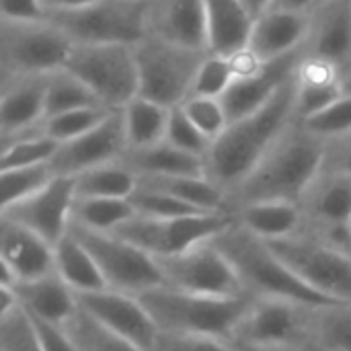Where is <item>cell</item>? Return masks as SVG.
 <instances>
[{
  "label": "cell",
  "instance_id": "cell-27",
  "mask_svg": "<svg viewBox=\"0 0 351 351\" xmlns=\"http://www.w3.org/2000/svg\"><path fill=\"white\" fill-rule=\"evenodd\" d=\"M53 271L76 296L107 290L97 259L72 230L56 245Z\"/></svg>",
  "mask_w": 351,
  "mask_h": 351
},
{
  "label": "cell",
  "instance_id": "cell-33",
  "mask_svg": "<svg viewBox=\"0 0 351 351\" xmlns=\"http://www.w3.org/2000/svg\"><path fill=\"white\" fill-rule=\"evenodd\" d=\"M99 105L103 103L97 99V95L66 68L47 74L45 117H53V115L84 109V107H99Z\"/></svg>",
  "mask_w": 351,
  "mask_h": 351
},
{
  "label": "cell",
  "instance_id": "cell-18",
  "mask_svg": "<svg viewBox=\"0 0 351 351\" xmlns=\"http://www.w3.org/2000/svg\"><path fill=\"white\" fill-rule=\"evenodd\" d=\"M56 247L29 228L0 220V286H19L53 274Z\"/></svg>",
  "mask_w": 351,
  "mask_h": 351
},
{
  "label": "cell",
  "instance_id": "cell-14",
  "mask_svg": "<svg viewBox=\"0 0 351 351\" xmlns=\"http://www.w3.org/2000/svg\"><path fill=\"white\" fill-rule=\"evenodd\" d=\"M300 208L304 232L351 251V175L325 167Z\"/></svg>",
  "mask_w": 351,
  "mask_h": 351
},
{
  "label": "cell",
  "instance_id": "cell-47",
  "mask_svg": "<svg viewBox=\"0 0 351 351\" xmlns=\"http://www.w3.org/2000/svg\"><path fill=\"white\" fill-rule=\"evenodd\" d=\"M0 19L43 21L47 19V10L43 0H0Z\"/></svg>",
  "mask_w": 351,
  "mask_h": 351
},
{
  "label": "cell",
  "instance_id": "cell-2",
  "mask_svg": "<svg viewBox=\"0 0 351 351\" xmlns=\"http://www.w3.org/2000/svg\"><path fill=\"white\" fill-rule=\"evenodd\" d=\"M327 162V144L294 119L253 173L230 193V208L253 202L300 204Z\"/></svg>",
  "mask_w": 351,
  "mask_h": 351
},
{
  "label": "cell",
  "instance_id": "cell-55",
  "mask_svg": "<svg viewBox=\"0 0 351 351\" xmlns=\"http://www.w3.org/2000/svg\"><path fill=\"white\" fill-rule=\"evenodd\" d=\"M321 2H327V0H317V4H321Z\"/></svg>",
  "mask_w": 351,
  "mask_h": 351
},
{
  "label": "cell",
  "instance_id": "cell-6",
  "mask_svg": "<svg viewBox=\"0 0 351 351\" xmlns=\"http://www.w3.org/2000/svg\"><path fill=\"white\" fill-rule=\"evenodd\" d=\"M74 47L70 35L53 21L0 19L2 76L51 74L62 70Z\"/></svg>",
  "mask_w": 351,
  "mask_h": 351
},
{
  "label": "cell",
  "instance_id": "cell-10",
  "mask_svg": "<svg viewBox=\"0 0 351 351\" xmlns=\"http://www.w3.org/2000/svg\"><path fill=\"white\" fill-rule=\"evenodd\" d=\"M311 306L253 298L230 341L247 351H302L313 341Z\"/></svg>",
  "mask_w": 351,
  "mask_h": 351
},
{
  "label": "cell",
  "instance_id": "cell-5",
  "mask_svg": "<svg viewBox=\"0 0 351 351\" xmlns=\"http://www.w3.org/2000/svg\"><path fill=\"white\" fill-rule=\"evenodd\" d=\"M140 97L156 101L169 109L183 105L189 95L197 70L208 51L177 45L154 35H146L134 45Z\"/></svg>",
  "mask_w": 351,
  "mask_h": 351
},
{
  "label": "cell",
  "instance_id": "cell-44",
  "mask_svg": "<svg viewBox=\"0 0 351 351\" xmlns=\"http://www.w3.org/2000/svg\"><path fill=\"white\" fill-rule=\"evenodd\" d=\"M343 95V82L333 84H300L296 82V119L304 121Z\"/></svg>",
  "mask_w": 351,
  "mask_h": 351
},
{
  "label": "cell",
  "instance_id": "cell-52",
  "mask_svg": "<svg viewBox=\"0 0 351 351\" xmlns=\"http://www.w3.org/2000/svg\"><path fill=\"white\" fill-rule=\"evenodd\" d=\"M241 2H243L245 8L253 14V19H257L259 14H263V12L271 6L274 0H241Z\"/></svg>",
  "mask_w": 351,
  "mask_h": 351
},
{
  "label": "cell",
  "instance_id": "cell-32",
  "mask_svg": "<svg viewBox=\"0 0 351 351\" xmlns=\"http://www.w3.org/2000/svg\"><path fill=\"white\" fill-rule=\"evenodd\" d=\"M136 216L132 199H109V197H78L74 206V226L113 234L130 218Z\"/></svg>",
  "mask_w": 351,
  "mask_h": 351
},
{
  "label": "cell",
  "instance_id": "cell-22",
  "mask_svg": "<svg viewBox=\"0 0 351 351\" xmlns=\"http://www.w3.org/2000/svg\"><path fill=\"white\" fill-rule=\"evenodd\" d=\"M313 23L311 12L267 8L255 19L249 49L265 64L282 60L304 47Z\"/></svg>",
  "mask_w": 351,
  "mask_h": 351
},
{
  "label": "cell",
  "instance_id": "cell-39",
  "mask_svg": "<svg viewBox=\"0 0 351 351\" xmlns=\"http://www.w3.org/2000/svg\"><path fill=\"white\" fill-rule=\"evenodd\" d=\"M132 204L136 208V214L146 216V218H181V216H193V214H206L160 189L148 187V185H138L136 193L132 195Z\"/></svg>",
  "mask_w": 351,
  "mask_h": 351
},
{
  "label": "cell",
  "instance_id": "cell-21",
  "mask_svg": "<svg viewBox=\"0 0 351 351\" xmlns=\"http://www.w3.org/2000/svg\"><path fill=\"white\" fill-rule=\"evenodd\" d=\"M47 74L2 76L0 140L35 130L45 119Z\"/></svg>",
  "mask_w": 351,
  "mask_h": 351
},
{
  "label": "cell",
  "instance_id": "cell-48",
  "mask_svg": "<svg viewBox=\"0 0 351 351\" xmlns=\"http://www.w3.org/2000/svg\"><path fill=\"white\" fill-rule=\"evenodd\" d=\"M228 60H230V66H232V72H234V80L251 78V76L259 74L265 68V62H261L249 47L237 51Z\"/></svg>",
  "mask_w": 351,
  "mask_h": 351
},
{
  "label": "cell",
  "instance_id": "cell-30",
  "mask_svg": "<svg viewBox=\"0 0 351 351\" xmlns=\"http://www.w3.org/2000/svg\"><path fill=\"white\" fill-rule=\"evenodd\" d=\"M76 195L78 197H109V199H132L140 185V177L121 160L101 165L78 177Z\"/></svg>",
  "mask_w": 351,
  "mask_h": 351
},
{
  "label": "cell",
  "instance_id": "cell-25",
  "mask_svg": "<svg viewBox=\"0 0 351 351\" xmlns=\"http://www.w3.org/2000/svg\"><path fill=\"white\" fill-rule=\"evenodd\" d=\"M237 224L265 243H278L304 232V214L294 202H253L237 206Z\"/></svg>",
  "mask_w": 351,
  "mask_h": 351
},
{
  "label": "cell",
  "instance_id": "cell-24",
  "mask_svg": "<svg viewBox=\"0 0 351 351\" xmlns=\"http://www.w3.org/2000/svg\"><path fill=\"white\" fill-rule=\"evenodd\" d=\"M208 53L230 58L249 47L255 19L241 0H204Z\"/></svg>",
  "mask_w": 351,
  "mask_h": 351
},
{
  "label": "cell",
  "instance_id": "cell-19",
  "mask_svg": "<svg viewBox=\"0 0 351 351\" xmlns=\"http://www.w3.org/2000/svg\"><path fill=\"white\" fill-rule=\"evenodd\" d=\"M302 53L331 62L341 80L351 74V0H327L313 8Z\"/></svg>",
  "mask_w": 351,
  "mask_h": 351
},
{
  "label": "cell",
  "instance_id": "cell-45",
  "mask_svg": "<svg viewBox=\"0 0 351 351\" xmlns=\"http://www.w3.org/2000/svg\"><path fill=\"white\" fill-rule=\"evenodd\" d=\"M156 351H245L230 339L195 335H160Z\"/></svg>",
  "mask_w": 351,
  "mask_h": 351
},
{
  "label": "cell",
  "instance_id": "cell-15",
  "mask_svg": "<svg viewBox=\"0 0 351 351\" xmlns=\"http://www.w3.org/2000/svg\"><path fill=\"white\" fill-rule=\"evenodd\" d=\"M76 199L78 195L74 177L56 175L33 197L0 212V218L29 228L56 247L72 228Z\"/></svg>",
  "mask_w": 351,
  "mask_h": 351
},
{
  "label": "cell",
  "instance_id": "cell-8",
  "mask_svg": "<svg viewBox=\"0 0 351 351\" xmlns=\"http://www.w3.org/2000/svg\"><path fill=\"white\" fill-rule=\"evenodd\" d=\"M64 68L78 76L109 109H123L140 93L134 45L74 43Z\"/></svg>",
  "mask_w": 351,
  "mask_h": 351
},
{
  "label": "cell",
  "instance_id": "cell-40",
  "mask_svg": "<svg viewBox=\"0 0 351 351\" xmlns=\"http://www.w3.org/2000/svg\"><path fill=\"white\" fill-rule=\"evenodd\" d=\"M181 107L187 113V117L195 123V128L212 142H216L230 125V117L222 99L189 97Z\"/></svg>",
  "mask_w": 351,
  "mask_h": 351
},
{
  "label": "cell",
  "instance_id": "cell-7",
  "mask_svg": "<svg viewBox=\"0 0 351 351\" xmlns=\"http://www.w3.org/2000/svg\"><path fill=\"white\" fill-rule=\"evenodd\" d=\"M269 247L313 292L331 304H351V251L308 232Z\"/></svg>",
  "mask_w": 351,
  "mask_h": 351
},
{
  "label": "cell",
  "instance_id": "cell-20",
  "mask_svg": "<svg viewBox=\"0 0 351 351\" xmlns=\"http://www.w3.org/2000/svg\"><path fill=\"white\" fill-rule=\"evenodd\" d=\"M148 35L208 51L204 0H146Z\"/></svg>",
  "mask_w": 351,
  "mask_h": 351
},
{
  "label": "cell",
  "instance_id": "cell-51",
  "mask_svg": "<svg viewBox=\"0 0 351 351\" xmlns=\"http://www.w3.org/2000/svg\"><path fill=\"white\" fill-rule=\"evenodd\" d=\"M97 0H43V6L49 12H62V10H76L82 6H88Z\"/></svg>",
  "mask_w": 351,
  "mask_h": 351
},
{
  "label": "cell",
  "instance_id": "cell-1",
  "mask_svg": "<svg viewBox=\"0 0 351 351\" xmlns=\"http://www.w3.org/2000/svg\"><path fill=\"white\" fill-rule=\"evenodd\" d=\"M296 119V78L286 80L278 93L255 113L232 121L212 144L206 171L212 181L232 193L274 148Z\"/></svg>",
  "mask_w": 351,
  "mask_h": 351
},
{
  "label": "cell",
  "instance_id": "cell-56",
  "mask_svg": "<svg viewBox=\"0 0 351 351\" xmlns=\"http://www.w3.org/2000/svg\"><path fill=\"white\" fill-rule=\"evenodd\" d=\"M245 351H247V350H245Z\"/></svg>",
  "mask_w": 351,
  "mask_h": 351
},
{
  "label": "cell",
  "instance_id": "cell-35",
  "mask_svg": "<svg viewBox=\"0 0 351 351\" xmlns=\"http://www.w3.org/2000/svg\"><path fill=\"white\" fill-rule=\"evenodd\" d=\"M53 177H56V173L51 171V165H37V167H21V169L0 171V191H2L0 212L33 197Z\"/></svg>",
  "mask_w": 351,
  "mask_h": 351
},
{
  "label": "cell",
  "instance_id": "cell-42",
  "mask_svg": "<svg viewBox=\"0 0 351 351\" xmlns=\"http://www.w3.org/2000/svg\"><path fill=\"white\" fill-rule=\"evenodd\" d=\"M165 142H169L171 146L195 154L199 158H208L210 150H212V140L206 138L195 123L187 117V113L183 111V107H173L171 115H169V125H167V136Z\"/></svg>",
  "mask_w": 351,
  "mask_h": 351
},
{
  "label": "cell",
  "instance_id": "cell-43",
  "mask_svg": "<svg viewBox=\"0 0 351 351\" xmlns=\"http://www.w3.org/2000/svg\"><path fill=\"white\" fill-rule=\"evenodd\" d=\"M0 351H41L35 325L23 306L0 317Z\"/></svg>",
  "mask_w": 351,
  "mask_h": 351
},
{
  "label": "cell",
  "instance_id": "cell-13",
  "mask_svg": "<svg viewBox=\"0 0 351 351\" xmlns=\"http://www.w3.org/2000/svg\"><path fill=\"white\" fill-rule=\"evenodd\" d=\"M70 230L97 259L107 288L132 296H142L165 284L158 261L125 239L107 232H93L74 224Z\"/></svg>",
  "mask_w": 351,
  "mask_h": 351
},
{
  "label": "cell",
  "instance_id": "cell-3",
  "mask_svg": "<svg viewBox=\"0 0 351 351\" xmlns=\"http://www.w3.org/2000/svg\"><path fill=\"white\" fill-rule=\"evenodd\" d=\"M214 241L232 261L245 286V292L253 298L284 300L311 308L333 306L329 300L304 286L296 278V274L280 259V255L269 247V243L253 237L237 222Z\"/></svg>",
  "mask_w": 351,
  "mask_h": 351
},
{
  "label": "cell",
  "instance_id": "cell-16",
  "mask_svg": "<svg viewBox=\"0 0 351 351\" xmlns=\"http://www.w3.org/2000/svg\"><path fill=\"white\" fill-rule=\"evenodd\" d=\"M78 306L105 329L117 333L142 351H156L158 348L160 329L140 296L107 288L78 296Z\"/></svg>",
  "mask_w": 351,
  "mask_h": 351
},
{
  "label": "cell",
  "instance_id": "cell-41",
  "mask_svg": "<svg viewBox=\"0 0 351 351\" xmlns=\"http://www.w3.org/2000/svg\"><path fill=\"white\" fill-rule=\"evenodd\" d=\"M234 82V72L230 60L224 56L208 53L197 70L189 97H214L222 99L230 84Z\"/></svg>",
  "mask_w": 351,
  "mask_h": 351
},
{
  "label": "cell",
  "instance_id": "cell-28",
  "mask_svg": "<svg viewBox=\"0 0 351 351\" xmlns=\"http://www.w3.org/2000/svg\"><path fill=\"white\" fill-rule=\"evenodd\" d=\"M123 162L142 177H181V175H208L206 158L183 152L169 142L154 144L150 148L128 150Z\"/></svg>",
  "mask_w": 351,
  "mask_h": 351
},
{
  "label": "cell",
  "instance_id": "cell-11",
  "mask_svg": "<svg viewBox=\"0 0 351 351\" xmlns=\"http://www.w3.org/2000/svg\"><path fill=\"white\" fill-rule=\"evenodd\" d=\"M74 43L136 45L148 35L146 0H97L76 10L49 12Z\"/></svg>",
  "mask_w": 351,
  "mask_h": 351
},
{
  "label": "cell",
  "instance_id": "cell-46",
  "mask_svg": "<svg viewBox=\"0 0 351 351\" xmlns=\"http://www.w3.org/2000/svg\"><path fill=\"white\" fill-rule=\"evenodd\" d=\"M27 313V311H25ZM31 317V315H29ZM33 325H35V331H37V339H39V346L41 351H78L68 327H62V325H51V323H43V321H37L33 319Z\"/></svg>",
  "mask_w": 351,
  "mask_h": 351
},
{
  "label": "cell",
  "instance_id": "cell-23",
  "mask_svg": "<svg viewBox=\"0 0 351 351\" xmlns=\"http://www.w3.org/2000/svg\"><path fill=\"white\" fill-rule=\"evenodd\" d=\"M300 53H302V49L296 53H290L282 60L265 64V68L251 78L234 80L230 84V88L226 90V95L222 97V103L230 117V123L261 109L278 93V88L294 76Z\"/></svg>",
  "mask_w": 351,
  "mask_h": 351
},
{
  "label": "cell",
  "instance_id": "cell-54",
  "mask_svg": "<svg viewBox=\"0 0 351 351\" xmlns=\"http://www.w3.org/2000/svg\"><path fill=\"white\" fill-rule=\"evenodd\" d=\"M302 351H325V350H321V348H319V346H315V343H308V346H306Z\"/></svg>",
  "mask_w": 351,
  "mask_h": 351
},
{
  "label": "cell",
  "instance_id": "cell-17",
  "mask_svg": "<svg viewBox=\"0 0 351 351\" xmlns=\"http://www.w3.org/2000/svg\"><path fill=\"white\" fill-rule=\"evenodd\" d=\"M128 152V138L123 128L121 109L111 111L90 132L60 144L51 165V171L62 177H78L101 165L121 160Z\"/></svg>",
  "mask_w": 351,
  "mask_h": 351
},
{
  "label": "cell",
  "instance_id": "cell-49",
  "mask_svg": "<svg viewBox=\"0 0 351 351\" xmlns=\"http://www.w3.org/2000/svg\"><path fill=\"white\" fill-rule=\"evenodd\" d=\"M327 169L351 175V136L327 144Z\"/></svg>",
  "mask_w": 351,
  "mask_h": 351
},
{
  "label": "cell",
  "instance_id": "cell-36",
  "mask_svg": "<svg viewBox=\"0 0 351 351\" xmlns=\"http://www.w3.org/2000/svg\"><path fill=\"white\" fill-rule=\"evenodd\" d=\"M66 327L78 351H142L117 333L105 329L101 323H97L82 311H78Z\"/></svg>",
  "mask_w": 351,
  "mask_h": 351
},
{
  "label": "cell",
  "instance_id": "cell-12",
  "mask_svg": "<svg viewBox=\"0 0 351 351\" xmlns=\"http://www.w3.org/2000/svg\"><path fill=\"white\" fill-rule=\"evenodd\" d=\"M158 265L162 271V286L179 292L216 298L247 294L232 261L216 245V241L197 245L181 255L160 259Z\"/></svg>",
  "mask_w": 351,
  "mask_h": 351
},
{
  "label": "cell",
  "instance_id": "cell-26",
  "mask_svg": "<svg viewBox=\"0 0 351 351\" xmlns=\"http://www.w3.org/2000/svg\"><path fill=\"white\" fill-rule=\"evenodd\" d=\"M14 290L27 315L43 323L66 327L80 311L78 296L60 280L56 271L45 278L19 284Z\"/></svg>",
  "mask_w": 351,
  "mask_h": 351
},
{
  "label": "cell",
  "instance_id": "cell-53",
  "mask_svg": "<svg viewBox=\"0 0 351 351\" xmlns=\"http://www.w3.org/2000/svg\"><path fill=\"white\" fill-rule=\"evenodd\" d=\"M341 82H343V93L351 95V74H348V76H346V78H343Z\"/></svg>",
  "mask_w": 351,
  "mask_h": 351
},
{
  "label": "cell",
  "instance_id": "cell-37",
  "mask_svg": "<svg viewBox=\"0 0 351 351\" xmlns=\"http://www.w3.org/2000/svg\"><path fill=\"white\" fill-rule=\"evenodd\" d=\"M111 111H115V109H107V107L99 105V107H84V109L60 113L53 117H45L41 121V130L45 136H49L58 144H64V142H70V140L90 132L93 128H97Z\"/></svg>",
  "mask_w": 351,
  "mask_h": 351
},
{
  "label": "cell",
  "instance_id": "cell-50",
  "mask_svg": "<svg viewBox=\"0 0 351 351\" xmlns=\"http://www.w3.org/2000/svg\"><path fill=\"white\" fill-rule=\"evenodd\" d=\"M317 6V0H274L269 8L292 10V12H311Z\"/></svg>",
  "mask_w": 351,
  "mask_h": 351
},
{
  "label": "cell",
  "instance_id": "cell-9",
  "mask_svg": "<svg viewBox=\"0 0 351 351\" xmlns=\"http://www.w3.org/2000/svg\"><path fill=\"white\" fill-rule=\"evenodd\" d=\"M237 222L234 212H206L181 218H146L136 214L113 234L136 245L156 261L181 255L197 245L218 239Z\"/></svg>",
  "mask_w": 351,
  "mask_h": 351
},
{
  "label": "cell",
  "instance_id": "cell-31",
  "mask_svg": "<svg viewBox=\"0 0 351 351\" xmlns=\"http://www.w3.org/2000/svg\"><path fill=\"white\" fill-rule=\"evenodd\" d=\"M60 144L43 134L41 125L35 130L2 138L0 150V171L21 169V167H37L49 165L58 152Z\"/></svg>",
  "mask_w": 351,
  "mask_h": 351
},
{
  "label": "cell",
  "instance_id": "cell-38",
  "mask_svg": "<svg viewBox=\"0 0 351 351\" xmlns=\"http://www.w3.org/2000/svg\"><path fill=\"white\" fill-rule=\"evenodd\" d=\"M308 134L323 140L325 144L337 142L351 136V95L343 93L321 113L300 121Z\"/></svg>",
  "mask_w": 351,
  "mask_h": 351
},
{
  "label": "cell",
  "instance_id": "cell-29",
  "mask_svg": "<svg viewBox=\"0 0 351 351\" xmlns=\"http://www.w3.org/2000/svg\"><path fill=\"white\" fill-rule=\"evenodd\" d=\"M121 115L128 138V150L150 148L154 144L165 142L171 115L169 107L138 95L121 109Z\"/></svg>",
  "mask_w": 351,
  "mask_h": 351
},
{
  "label": "cell",
  "instance_id": "cell-4",
  "mask_svg": "<svg viewBox=\"0 0 351 351\" xmlns=\"http://www.w3.org/2000/svg\"><path fill=\"white\" fill-rule=\"evenodd\" d=\"M160 335H195L230 339L241 319L249 311L253 296L216 298L179 292L167 286L140 296Z\"/></svg>",
  "mask_w": 351,
  "mask_h": 351
},
{
  "label": "cell",
  "instance_id": "cell-34",
  "mask_svg": "<svg viewBox=\"0 0 351 351\" xmlns=\"http://www.w3.org/2000/svg\"><path fill=\"white\" fill-rule=\"evenodd\" d=\"M311 343L325 351H351V304L317 308Z\"/></svg>",
  "mask_w": 351,
  "mask_h": 351
}]
</instances>
